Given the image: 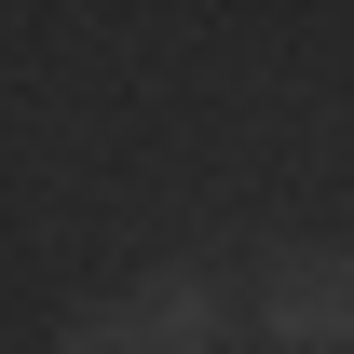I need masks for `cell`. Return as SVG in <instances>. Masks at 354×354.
Returning a JSON list of instances; mask_svg holds the SVG:
<instances>
[{"label": "cell", "mask_w": 354, "mask_h": 354, "mask_svg": "<svg viewBox=\"0 0 354 354\" xmlns=\"http://www.w3.org/2000/svg\"><path fill=\"white\" fill-rule=\"evenodd\" d=\"M218 327H232V300L205 286V272H150V286H123V300L68 313L55 354H205Z\"/></svg>", "instance_id": "obj_1"}, {"label": "cell", "mask_w": 354, "mask_h": 354, "mask_svg": "<svg viewBox=\"0 0 354 354\" xmlns=\"http://www.w3.org/2000/svg\"><path fill=\"white\" fill-rule=\"evenodd\" d=\"M259 327L286 354H341L354 341V245H286L272 286H259Z\"/></svg>", "instance_id": "obj_2"}]
</instances>
